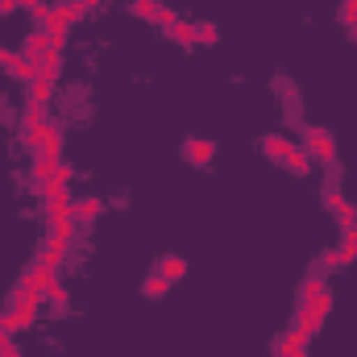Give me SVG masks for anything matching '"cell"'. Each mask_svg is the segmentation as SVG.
Segmentation results:
<instances>
[{
    "label": "cell",
    "instance_id": "obj_1",
    "mask_svg": "<svg viewBox=\"0 0 357 357\" xmlns=\"http://www.w3.org/2000/svg\"><path fill=\"white\" fill-rule=\"evenodd\" d=\"M328 307H333V299H328V291H320V295H312V299H303V307H299V316H295V328L299 333H316L320 324H324V316H328Z\"/></svg>",
    "mask_w": 357,
    "mask_h": 357
},
{
    "label": "cell",
    "instance_id": "obj_2",
    "mask_svg": "<svg viewBox=\"0 0 357 357\" xmlns=\"http://www.w3.org/2000/svg\"><path fill=\"white\" fill-rule=\"evenodd\" d=\"M25 142H29L42 158H59V150H63V146H59V129H54V125H46V121L29 125V129H25Z\"/></svg>",
    "mask_w": 357,
    "mask_h": 357
},
{
    "label": "cell",
    "instance_id": "obj_3",
    "mask_svg": "<svg viewBox=\"0 0 357 357\" xmlns=\"http://www.w3.org/2000/svg\"><path fill=\"white\" fill-rule=\"evenodd\" d=\"M316 162H333L337 158V137L328 133V129H320V125H307V146H303Z\"/></svg>",
    "mask_w": 357,
    "mask_h": 357
},
{
    "label": "cell",
    "instance_id": "obj_4",
    "mask_svg": "<svg viewBox=\"0 0 357 357\" xmlns=\"http://www.w3.org/2000/svg\"><path fill=\"white\" fill-rule=\"evenodd\" d=\"M212 154H216V146H212L208 137H187V146H183V158H187L191 167H208Z\"/></svg>",
    "mask_w": 357,
    "mask_h": 357
},
{
    "label": "cell",
    "instance_id": "obj_5",
    "mask_svg": "<svg viewBox=\"0 0 357 357\" xmlns=\"http://www.w3.org/2000/svg\"><path fill=\"white\" fill-rule=\"evenodd\" d=\"M274 354L278 357H307V333H299V328L282 333L278 345H274Z\"/></svg>",
    "mask_w": 357,
    "mask_h": 357
},
{
    "label": "cell",
    "instance_id": "obj_6",
    "mask_svg": "<svg viewBox=\"0 0 357 357\" xmlns=\"http://www.w3.org/2000/svg\"><path fill=\"white\" fill-rule=\"evenodd\" d=\"M42 291H29V287H13V295H8V307L13 312H33L38 316V307H42Z\"/></svg>",
    "mask_w": 357,
    "mask_h": 357
},
{
    "label": "cell",
    "instance_id": "obj_7",
    "mask_svg": "<svg viewBox=\"0 0 357 357\" xmlns=\"http://www.w3.org/2000/svg\"><path fill=\"white\" fill-rule=\"evenodd\" d=\"M324 208H328V212H333L341 225H354V216H357V208L345 199V195H341V191H333V187L324 191Z\"/></svg>",
    "mask_w": 357,
    "mask_h": 357
},
{
    "label": "cell",
    "instance_id": "obj_8",
    "mask_svg": "<svg viewBox=\"0 0 357 357\" xmlns=\"http://www.w3.org/2000/svg\"><path fill=\"white\" fill-rule=\"evenodd\" d=\"M54 282V266H46V262H33V266L25 270V278H21V287H29V291H42L46 295V287Z\"/></svg>",
    "mask_w": 357,
    "mask_h": 357
},
{
    "label": "cell",
    "instance_id": "obj_9",
    "mask_svg": "<svg viewBox=\"0 0 357 357\" xmlns=\"http://www.w3.org/2000/svg\"><path fill=\"white\" fill-rule=\"evenodd\" d=\"M46 50H54V38H50L46 29H33V33L25 38V59H33V63H38Z\"/></svg>",
    "mask_w": 357,
    "mask_h": 357
},
{
    "label": "cell",
    "instance_id": "obj_10",
    "mask_svg": "<svg viewBox=\"0 0 357 357\" xmlns=\"http://www.w3.org/2000/svg\"><path fill=\"white\" fill-rule=\"evenodd\" d=\"M67 183H71V167L59 162V175L42 183V195H46V199H59V195H67Z\"/></svg>",
    "mask_w": 357,
    "mask_h": 357
},
{
    "label": "cell",
    "instance_id": "obj_11",
    "mask_svg": "<svg viewBox=\"0 0 357 357\" xmlns=\"http://www.w3.org/2000/svg\"><path fill=\"white\" fill-rule=\"evenodd\" d=\"M258 146H262V154H266V158H274V162H282V158L291 154V142H287L282 133H266Z\"/></svg>",
    "mask_w": 357,
    "mask_h": 357
},
{
    "label": "cell",
    "instance_id": "obj_12",
    "mask_svg": "<svg viewBox=\"0 0 357 357\" xmlns=\"http://www.w3.org/2000/svg\"><path fill=\"white\" fill-rule=\"evenodd\" d=\"M282 167H287L291 175H307V171H312V154H307L303 146H291V154L282 158Z\"/></svg>",
    "mask_w": 357,
    "mask_h": 357
},
{
    "label": "cell",
    "instance_id": "obj_13",
    "mask_svg": "<svg viewBox=\"0 0 357 357\" xmlns=\"http://www.w3.org/2000/svg\"><path fill=\"white\" fill-rule=\"evenodd\" d=\"M100 212H104V199H100V195H84V199H75V220H79V225L96 220Z\"/></svg>",
    "mask_w": 357,
    "mask_h": 357
},
{
    "label": "cell",
    "instance_id": "obj_14",
    "mask_svg": "<svg viewBox=\"0 0 357 357\" xmlns=\"http://www.w3.org/2000/svg\"><path fill=\"white\" fill-rule=\"evenodd\" d=\"M59 67H63V50H46V54L38 59V75H42V79H50V84H54Z\"/></svg>",
    "mask_w": 357,
    "mask_h": 357
},
{
    "label": "cell",
    "instance_id": "obj_15",
    "mask_svg": "<svg viewBox=\"0 0 357 357\" xmlns=\"http://www.w3.org/2000/svg\"><path fill=\"white\" fill-rule=\"evenodd\" d=\"M63 254H67V241H63V237H50V241L42 245V258H38V262H46V266H59V262H63Z\"/></svg>",
    "mask_w": 357,
    "mask_h": 357
},
{
    "label": "cell",
    "instance_id": "obj_16",
    "mask_svg": "<svg viewBox=\"0 0 357 357\" xmlns=\"http://www.w3.org/2000/svg\"><path fill=\"white\" fill-rule=\"evenodd\" d=\"M0 324H4V333H21V328L33 324V312H13V307H8V312L0 316Z\"/></svg>",
    "mask_w": 357,
    "mask_h": 357
},
{
    "label": "cell",
    "instance_id": "obj_17",
    "mask_svg": "<svg viewBox=\"0 0 357 357\" xmlns=\"http://www.w3.org/2000/svg\"><path fill=\"white\" fill-rule=\"evenodd\" d=\"M158 274H162V278H171V282H175V278H183V274H187V262H183V258H178V254H167V258H162V262H158Z\"/></svg>",
    "mask_w": 357,
    "mask_h": 357
},
{
    "label": "cell",
    "instance_id": "obj_18",
    "mask_svg": "<svg viewBox=\"0 0 357 357\" xmlns=\"http://www.w3.org/2000/svg\"><path fill=\"white\" fill-rule=\"evenodd\" d=\"M167 33H171V42H178V46H195V25L191 21H175Z\"/></svg>",
    "mask_w": 357,
    "mask_h": 357
},
{
    "label": "cell",
    "instance_id": "obj_19",
    "mask_svg": "<svg viewBox=\"0 0 357 357\" xmlns=\"http://www.w3.org/2000/svg\"><path fill=\"white\" fill-rule=\"evenodd\" d=\"M142 291H146V299H162V295L171 291V278H162V274H150V278L142 282Z\"/></svg>",
    "mask_w": 357,
    "mask_h": 357
},
{
    "label": "cell",
    "instance_id": "obj_20",
    "mask_svg": "<svg viewBox=\"0 0 357 357\" xmlns=\"http://www.w3.org/2000/svg\"><path fill=\"white\" fill-rule=\"evenodd\" d=\"M8 71H13L17 79H38V63H33V59H25V54H17Z\"/></svg>",
    "mask_w": 357,
    "mask_h": 357
},
{
    "label": "cell",
    "instance_id": "obj_21",
    "mask_svg": "<svg viewBox=\"0 0 357 357\" xmlns=\"http://www.w3.org/2000/svg\"><path fill=\"white\" fill-rule=\"evenodd\" d=\"M46 216H50V220H59V216H75V204H71L67 195H59V199H46Z\"/></svg>",
    "mask_w": 357,
    "mask_h": 357
},
{
    "label": "cell",
    "instance_id": "obj_22",
    "mask_svg": "<svg viewBox=\"0 0 357 357\" xmlns=\"http://www.w3.org/2000/svg\"><path fill=\"white\" fill-rule=\"evenodd\" d=\"M50 96H54V84H50V79H42V75L29 79V100H33V104H46Z\"/></svg>",
    "mask_w": 357,
    "mask_h": 357
},
{
    "label": "cell",
    "instance_id": "obj_23",
    "mask_svg": "<svg viewBox=\"0 0 357 357\" xmlns=\"http://www.w3.org/2000/svg\"><path fill=\"white\" fill-rule=\"evenodd\" d=\"M54 175H59V158H42V154H38V162H33V178L46 183V178H54Z\"/></svg>",
    "mask_w": 357,
    "mask_h": 357
},
{
    "label": "cell",
    "instance_id": "obj_24",
    "mask_svg": "<svg viewBox=\"0 0 357 357\" xmlns=\"http://www.w3.org/2000/svg\"><path fill=\"white\" fill-rule=\"evenodd\" d=\"M54 225V237H63V241H71L75 233H79V220L75 216H59V220H50Z\"/></svg>",
    "mask_w": 357,
    "mask_h": 357
},
{
    "label": "cell",
    "instance_id": "obj_25",
    "mask_svg": "<svg viewBox=\"0 0 357 357\" xmlns=\"http://www.w3.org/2000/svg\"><path fill=\"white\" fill-rule=\"evenodd\" d=\"M133 13H137L142 21H158V17H162V4H158V0H133Z\"/></svg>",
    "mask_w": 357,
    "mask_h": 357
},
{
    "label": "cell",
    "instance_id": "obj_26",
    "mask_svg": "<svg viewBox=\"0 0 357 357\" xmlns=\"http://www.w3.org/2000/svg\"><path fill=\"white\" fill-rule=\"evenodd\" d=\"M216 38H220V29H216L212 21H204V25H195V46H216Z\"/></svg>",
    "mask_w": 357,
    "mask_h": 357
},
{
    "label": "cell",
    "instance_id": "obj_27",
    "mask_svg": "<svg viewBox=\"0 0 357 357\" xmlns=\"http://www.w3.org/2000/svg\"><path fill=\"white\" fill-rule=\"evenodd\" d=\"M67 299H71V295H67V287L54 278V282L46 287V303H54V307H67Z\"/></svg>",
    "mask_w": 357,
    "mask_h": 357
},
{
    "label": "cell",
    "instance_id": "obj_28",
    "mask_svg": "<svg viewBox=\"0 0 357 357\" xmlns=\"http://www.w3.org/2000/svg\"><path fill=\"white\" fill-rule=\"evenodd\" d=\"M341 250H345L349 262L357 258V225H345V233H341Z\"/></svg>",
    "mask_w": 357,
    "mask_h": 357
},
{
    "label": "cell",
    "instance_id": "obj_29",
    "mask_svg": "<svg viewBox=\"0 0 357 357\" xmlns=\"http://www.w3.org/2000/svg\"><path fill=\"white\" fill-rule=\"evenodd\" d=\"M21 121H25V129H29V125H38V121H42V104H33V100H29V104H25V112H21Z\"/></svg>",
    "mask_w": 357,
    "mask_h": 357
},
{
    "label": "cell",
    "instance_id": "obj_30",
    "mask_svg": "<svg viewBox=\"0 0 357 357\" xmlns=\"http://www.w3.org/2000/svg\"><path fill=\"white\" fill-rule=\"evenodd\" d=\"M341 21H345V25H357V0H345V4H341Z\"/></svg>",
    "mask_w": 357,
    "mask_h": 357
},
{
    "label": "cell",
    "instance_id": "obj_31",
    "mask_svg": "<svg viewBox=\"0 0 357 357\" xmlns=\"http://www.w3.org/2000/svg\"><path fill=\"white\" fill-rule=\"evenodd\" d=\"M0 357H21V354H17V345H13V337H8V333H0Z\"/></svg>",
    "mask_w": 357,
    "mask_h": 357
},
{
    "label": "cell",
    "instance_id": "obj_32",
    "mask_svg": "<svg viewBox=\"0 0 357 357\" xmlns=\"http://www.w3.org/2000/svg\"><path fill=\"white\" fill-rule=\"evenodd\" d=\"M345 262H349L345 250H328V254H324V266H345Z\"/></svg>",
    "mask_w": 357,
    "mask_h": 357
},
{
    "label": "cell",
    "instance_id": "obj_33",
    "mask_svg": "<svg viewBox=\"0 0 357 357\" xmlns=\"http://www.w3.org/2000/svg\"><path fill=\"white\" fill-rule=\"evenodd\" d=\"M324 291V278H307L303 282V299H312V295H320Z\"/></svg>",
    "mask_w": 357,
    "mask_h": 357
},
{
    "label": "cell",
    "instance_id": "obj_34",
    "mask_svg": "<svg viewBox=\"0 0 357 357\" xmlns=\"http://www.w3.org/2000/svg\"><path fill=\"white\" fill-rule=\"evenodd\" d=\"M17 8H29V13H42L46 4H42V0H17Z\"/></svg>",
    "mask_w": 357,
    "mask_h": 357
},
{
    "label": "cell",
    "instance_id": "obj_35",
    "mask_svg": "<svg viewBox=\"0 0 357 357\" xmlns=\"http://www.w3.org/2000/svg\"><path fill=\"white\" fill-rule=\"evenodd\" d=\"M13 59H17V54H13L8 46H0V67H13Z\"/></svg>",
    "mask_w": 357,
    "mask_h": 357
},
{
    "label": "cell",
    "instance_id": "obj_36",
    "mask_svg": "<svg viewBox=\"0 0 357 357\" xmlns=\"http://www.w3.org/2000/svg\"><path fill=\"white\" fill-rule=\"evenodd\" d=\"M67 4H71V8H75V13H79V17H84V13H88V8H91L88 0H67Z\"/></svg>",
    "mask_w": 357,
    "mask_h": 357
},
{
    "label": "cell",
    "instance_id": "obj_37",
    "mask_svg": "<svg viewBox=\"0 0 357 357\" xmlns=\"http://www.w3.org/2000/svg\"><path fill=\"white\" fill-rule=\"evenodd\" d=\"M0 13H17V0H0Z\"/></svg>",
    "mask_w": 357,
    "mask_h": 357
},
{
    "label": "cell",
    "instance_id": "obj_38",
    "mask_svg": "<svg viewBox=\"0 0 357 357\" xmlns=\"http://www.w3.org/2000/svg\"><path fill=\"white\" fill-rule=\"evenodd\" d=\"M88 4H91V8H96V4H100V0H88Z\"/></svg>",
    "mask_w": 357,
    "mask_h": 357
},
{
    "label": "cell",
    "instance_id": "obj_39",
    "mask_svg": "<svg viewBox=\"0 0 357 357\" xmlns=\"http://www.w3.org/2000/svg\"><path fill=\"white\" fill-rule=\"evenodd\" d=\"M354 38H357V25H354Z\"/></svg>",
    "mask_w": 357,
    "mask_h": 357
},
{
    "label": "cell",
    "instance_id": "obj_40",
    "mask_svg": "<svg viewBox=\"0 0 357 357\" xmlns=\"http://www.w3.org/2000/svg\"><path fill=\"white\" fill-rule=\"evenodd\" d=\"M0 333H4V324H0Z\"/></svg>",
    "mask_w": 357,
    "mask_h": 357
}]
</instances>
